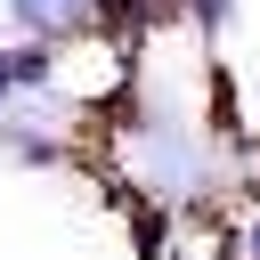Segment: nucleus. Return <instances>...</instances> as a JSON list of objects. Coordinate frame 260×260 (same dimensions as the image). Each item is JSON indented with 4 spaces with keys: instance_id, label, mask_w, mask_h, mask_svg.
Returning <instances> with one entry per match:
<instances>
[{
    "instance_id": "obj_3",
    "label": "nucleus",
    "mask_w": 260,
    "mask_h": 260,
    "mask_svg": "<svg viewBox=\"0 0 260 260\" xmlns=\"http://www.w3.org/2000/svg\"><path fill=\"white\" fill-rule=\"evenodd\" d=\"M236 260H260V211H252V219L236 228Z\"/></svg>"
},
{
    "instance_id": "obj_1",
    "label": "nucleus",
    "mask_w": 260,
    "mask_h": 260,
    "mask_svg": "<svg viewBox=\"0 0 260 260\" xmlns=\"http://www.w3.org/2000/svg\"><path fill=\"white\" fill-rule=\"evenodd\" d=\"M57 65H49V41H8L0 49V106L8 98H49Z\"/></svg>"
},
{
    "instance_id": "obj_4",
    "label": "nucleus",
    "mask_w": 260,
    "mask_h": 260,
    "mask_svg": "<svg viewBox=\"0 0 260 260\" xmlns=\"http://www.w3.org/2000/svg\"><path fill=\"white\" fill-rule=\"evenodd\" d=\"M0 16H8V0H0Z\"/></svg>"
},
{
    "instance_id": "obj_2",
    "label": "nucleus",
    "mask_w": 260,
    "mask_h": 260,
    "mask_svg": "<svg viewBox=\"0 0 260 260\" xmlns=\"http://www.w3.org/2000/svg\"><path fill=\"white\" fill-rule=\"evenodd\" d=\"M8 16L24 24V41H73V32H89V0H8Z\"/></svg>"
}]
</instances>
